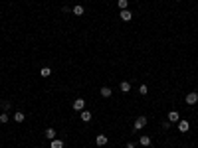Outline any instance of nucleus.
<instances>
[{
    "instance_id": "obj_1",
    "label": "nucleus",
    "mask_w": 198,
    "mask_h": 148,
    "mask_svg": "<svg viewBox=\"0 0 198 148\" xmlns=\"http://www.w3.org/2000/svg\"><path fill=\"white\" fill-rule=\"evenodd\" d=\"M186 103H188V105H196L198 103V93H196V91H192V93L186 95Z\"/></svg>"
},
{
    "instance_id": "obj_2",
    "label": "nucleus",
    "mask_w": 198,
    "mask_h": 148,
    "mask_svg": "<svg viewBox=\"0 0 198 148\" xmlns=\"http://www.w3.org/2000/svg\"><path fill=\"white\" fill-rule=\"evenodd\" d=\"M83 107H85V101H83V99H75V101H73V109H75V111H79V113H81V111H83Z\"/></svg>"
},
{
    "instance_id": "obj_3",
    "label": "nucleus",
    "mask_w": 198,
    "mask_h": 148,
    "mask_svg": "<svg viewBox=\"0 0 198 148\" xmlns=\"http://www.w3.org/2000/svg\"><path fill=\"white\" fill-rule=\"evenodd\" d=\"M145 124H147V116H139L137 121H135V129L139 130V129H143Z\"/></svg>"
},
{
    "instance_id": "obj_4",
    "label": "nucleus",
    "mask_w": 198,
    "mask_h": 148,
    "mask_svg": "<svg viewBox=\"0 0 198 148\" xmlns=\"http://www.w3.org/2000/svg\"><path fill=\"white\" fill-rule=\"evenodd\" d=\"M188 129H190V124H188L186 121H180V122H178V130H180V132H188Z\"/></svg>"
},
{
    "instance_id": "obj_5",
    "label": "nucleus",
    "mask_w": 198,
    "mask_h": 148,
    "mask_svg": "<svg viewBox=\"0 0 198 148\" xmlns=\"http://www.w3.org/2000/svg\"><path fill=\"white\" fill-rule=\"evenodd\" d=\"M131 18H133L131 10H121V20H125V22H129Z\"/></svg>"
},
{
    "instance_id": "obj_6",
    "label": "nucleus",
    "mask_w": 198,
    "mask_h": 148,
    "mask_svg": "<svg viewBox=\"0 0 198 148\" xmlns=\"http://www.w3.org/2000/svg\"><path fill=\"white\" fill-rule=\"evenodd\" d=\"M95 144H97V146H103V144H107V136H105V134H99L97 138H95Z\"/></svg>"
},
{
    "instance_id": "obj_7",
    "label": "nucleus",
    "mask_w": 198,
    "mask_h": 148,
    "mask_svg": "<svg viewBox=\"0 0 198 148\" xmlns=\"http://www.w3.org/2000/svg\"><path fill=\"white\" fill-rule=\"evenodd\" d=\"M81 121H83V122H89V121H91V113L83 109V111H81Z\"/></svg>"
},
{
    "instance_id": "obj_8",
    "label": "nucleus",
    "mask_w": 198,
    "mask_h": 148,
    "mask_svg": "<svg viewBox=\"0 0 198 148\" xmlns=\"http://www.w3.org/2000/svg\"><path fill=\"white\" fill-rule=\"evenodd\" d=\"M119 89L123 91V93H129V91H131V83H129V81H123V83L119 85Z\"/></svg>"
},
{
    "instance_id": "obj_9",
    "label": "nucleus",
    "mask_w": 198,
    "mask_h": 148,
    "mask_svg": "<svg viewBox=\"0 0 198 148\" xmlns=\"http://www.w3.org/2000/svg\"><path fill=\"white\" fill-rule=\"evenodd\" d=\"M168 121H171V122H176L178 121V111H171V113H168Z\"/></svg>"
},
{
    "instance_id": "obj_10",
    "label": "nucleus",
    "mask_w": 198,
    "mask_h": 148,
    "mask_svg": "<svg viewBox=\"0 0 198 148\" xmlns=\"http://www.w3.org/2000/svg\"><path fill=\"white\" fill-rule=\"evenodd\" d=\"M40 75H42V77H50V75H52V69H50V67H44V69L40 71Z\"/></svg>"
},
{
    "instance_id": "obj_11",
    "label": "nucleus",
    "mask_w": 198,
    "mask_h": 148,
    "mask_svg": "<svg viewBox=\"0 0 198 148\" xmlns=\"http://www.w3.org/2000/svg\"><path fill=\"white\" fill-rule=\"evenodd\" d=\"M46 138L53 140V138H56V130H53V129H48V130H46Z\"/></svg>"
},
{
    "instance_id": "obj_12",
    "label": "nucleus",
    "mask_w": 198,
    "mask_h": 148,
    "mask_svg": "<svg viewBox=\"0 0 198 148\" xmlns=\"http://www.w3.org/2000/svg\"><path fill=\"white\" fill-rule=\"evenodd\" d=\"M52 148H64V142L58 140V138H53L52 140Z\"/></svg>"
},
{
    "instance_id": "obj_13",
    "label": "nucleus",
    "mask_w": 198,
    "mask_h": 148,
    "mask_svg": "<svg viewBox=\"0 0 198 148\" xmlns=\"http://www.w3.org/2000/svg\"><path fill=\"white\" fill-rule=\"evenodd\" d=\"M141 144H143V146H149V144H151V138H149V136H141Z\"/></svg>"
},
{
    "instance_id": "obj_14",
    "label": "nucleus",
    "mask_w": 198,
    "mask_h": 148,
    "mask_svg": "<svg viewBox=\"0 0 198 148\" xmlns=\"http://www.w3.org/2000/svg\"><path fill=\"white\" fill-rule=\"evenodd\" d=\"M73 14L75 16H83V6H75L73 8Z\"/></svg>"
},
{
    "instance_id": "obj_15",
    "label": "nucleus",
    "mask_w": 198,
    "mask_h": 148,
    "mask_svg": "<svg viewBox=\"0 0 198 148\" xmlns=\"http://www.w3.org/2000/svg\"><path fill=\"white\" fill-rule=\"evenodd\" d=\"M101 95L103 97H111V89H109V87H101Z\"/></svg>"
},
{
    "instance_id": "obj_16",
    "label": "nucleus",
    "mask_w": 198,
    "mask_h": 148,
    "mask_svg": "<svg viewBox=\"0 0 198 148\" xmlns=\"http://www.w3.org/2000/svg\"><path fill=\"white\" fill-rule=\"evenodd\" d=\"M117 4H119V8H121V10H127V4H129V0H119Z\"/></svg>"
},
{
    "instance_id": "obj_17",
    "label": "nucleus",
    "mask_w": 198,
    "mask_h": 148,
    "mask_svg": "<svg viewBox=\"0 0 198 148\" xmlns=\"http://www.w3.org/2000/svg\"><path fill=\"white\" fill-rule=\"evenodd\" d=\"M14 121L22 122V121H24V113H16V115H14Z\"/></svg>"
},
{
    "instance_id": "obj_18",
    "label": "nucleus",
    "mask_w": 198,
    "mask_h": 148,
    "mask_svg": "<svg viewBox=\"0 0 198 148\" xmlns=\"http://www.w3.org/2000/svg\"><path fill=\"white\" fill-rule=\"evenodd\" d=\"M141 95H147V85H141V89H139Z\"/></svg>"
},
{
    "instance_id": "obj_19",
    "label": "nucleus",
    "mask_w": 198,
    "mask_h": 148,
    "mask_svg": "<svg viewBox=\"0 0 198 148\" xmlns=\"http://www.w3.org/2000/svg\"><path fill=\"white\" fill-rule=\"evenodd\" d=\"M0 122H8V116L4 115V113H2V115H0Z\"/></svg>"
},
{
    "instance_id": "obj_20",
    "label": "nucleus",
    "mask_w": 198,
    "mask_h": 148,
    "mask_svg": "<svg viewBox=\"0 0 198 148\" xmlns=\"http://www.w3.org/2000/svg\"><path fill=\"white\" fill-rule=\"evenodd\" d=\"M127 148H135V144H133V142H129V144H127Z\"/></svg>"
}]
</instances>
